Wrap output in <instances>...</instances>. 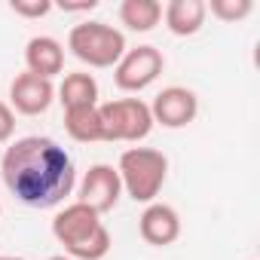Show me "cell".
Instances as JSON below:
<instances>
[{"mask_svg":"<svg viewBox=\"0 0 260 260\" xmlns=\"http://www.w3.org/2000/svg\"><path fill=\"white\" fill-rule=\"evenodd\" d=\"M13 135H16V110L7 101H0V144L13 141Z\"/></svg>","mask_w":260,"mask_h":260,"instance_id":"obj_18","label":"cell"},{"mask_svg":"<svg viewBox=\"0 0 260 260\" xmlns=\"http://www.w3.org/2000/svg\"><path fill=\"white\" fill-rule=\"evenodd\" d=\"M68 49L89 68H116L125 55V37L107 22H80L68 34Z\"/></svg>","mask_w":260,"mask_h":260,"instance_id":"obj_4","label":"cell"},{"mask_svg":"<svg viewBox=\"0 0 260 260\" xmlns=\"http://www.w3.org/2000/svg\"><path fill=\"white\" fill-rule=\"evenodd\" d=\"M205 10L214 19H220L226 25H236V22H242V19L251 16L254 4H251V0H211V4H205Z\"/></svg>","mask_w":260,"mask_h":260,"instance_id":"obj_16","label":"cell"},{"mask_svg":"<svg viewBox=\"0 0 260 260\" xmlns=\"http://www.w3.org/2000/svg\"><path fill=\"white\" fill-rule=\"evenodd\" d=\"M138 233L147 245H175L181 239V214L166 202H150L138 217Z\"/></svg>","mask_w":260,"mask_h":260,"instance_id":"obj_10","label":"cell"},{"mask_svg":"<svg viewBox=\"0 0 260 260\" xmlns=\"http://www.w3.org/2000/svg\"><path fill=\"white\" fill-rule=\"evenodd\" d=\"M162 19V4L159 0H122L119 4V22L135 31V34H147L159 25Z\"/></svg>","mask_w":260,"mask_h":260,"instance_id":"obj_14","label":"cell"},{"mask_svg":"<svg viewBox=\"0 0 260 260\" xmlns=\"http://www.w3.org/2000/svg\"><path fill=\"white\" fill-rule=\"evenodd\" d=\"M64 13H83V10H95V0H83V4H61Z\"/></svg>","mask_w":260,"mask_h":260,"instance_id":"obj_19","label":"cell"},{"mask_svg":"<svg viewBox=\"0 0 260 260\" xmlns=\"http://www.w3.org/2000/svg\"><path fill=\"white\" fill-rule=\"evenodd\" d=\"M52 236L58 239V245H64V254L71 260H104L113 245L107 226L101 223V214L83 202H71L52 217Z\"/></svg>","mask_w":260,"mask_h":260,"instance_id":"obj_2","label":"cell"},{"mask_svg":"<svg viewBox=\"0 0 260 260\" xmlns=\"http://www.w3.org/2000/svg\"><path fill=\"white\" fill-rule=\"evenodd\" d=\"M205 0H169L162 7V19H166V28L175 34V37H193L202 31L205 25Z\"/></svg>","mask_w":260,"mask_h":260,"instance_id":"obj_12","label":"cell"},{"mask_svg":"<svg viewBox=\"0 0 260 260\" xmlns=\"http://www.w3.org/2000/svg\"><path fill=\"white\" fill-rule=\"evenodd\" d=\"M55 101V86L52 80H43L37 74H19L10 86V107L16 113H25V116H37V113H46L49 104Z\"/></svg>","mask_w":260,"mask_h":260,"instance_id":"obj_9","label":"cell"},{"mask_svg":"<svg viewBox=\"0 0 260 260\" xmlns=\"http://www.w3.org/2000/svg\"><path fill=\"white\" fill-rule=\"evenodd\" d=\"M162 68H166V58L156 46H135V49H125V55L116 61L113 83L122 92H141L150 83H156Z\"/></svg>","mask_w":260,"mask_h":260,"instance_id":"obj_6","label":"cell"},{"mask_svg":"<svg viewBox=\"0 0 260 260\" xmlns=\"http://www.w3.org/2000/svg\"><path fill=\"white\" fill-rule=\"evenodd\" d=\"M196 113H199V98L187 86H169L150 104L153 125H162V128H184L196 119Z\"/></svg>","mask_w":260,"mask_h":260,"instance_id":"obj_8","label":"cell"},{"mask_svg":"<svg viewBox=\"0 0 260 260\" xmlns=\"http://www.w3.org/2000/svg\"><path fill=\"white\" fill-rule=\"evenodd\" d=\"M10 10L16 16H25V19H43L52 10V4H49V0H13Z\"/></svg>","mask_w":260,"mask_h":260,"instance_id":"obj_17","label":"cell"},{"mask_svg":"<svg viewBox=\"0 0 260 260\" xmlns=\"http://www.w3.org/2000/svg\"><path fill=\"white\" fill-rule=\"evenodd\" d=\"M101 116V141H128L138 144L153 132L150 104L141 98H116L98 104Z\"/></svg>","mask_w":260,"mask_h":260,"instance_id":"obj_5","label":"cell"},{"mask_svg":"<svg viewBox=\"0 0 260 260\" xmlns=\"http://www.w3.org/2000/svg\"><path fill=\"white\" fill-rule=\"evenodd\" d=\"M116 172H119V184H122L125 196L150 205V202H156V196L169 178V156L153 147H128V150H122Z\"/></svg>","mask_w":260,"mask_h":260,"instance_id":"obj_3","label":"cell"},{"mask_svg":"<svg viewBox=\"0 0 260 260\" xmlns=\"http://www.w3.org/2000/svg\"><path fill=\"white\" fill-rule=\"evenodd\" d=\"M7 190L28 208H55L77 187V166L71 153L43 135L19 138L0 159Z\"/></svg>","mask_w":260,"mask_h":260,"instance_id":"obj_1","label":"cell"},{"mask_svg":"<svg viewBox=\"0 0 260 260\" xmlns=\"http://www.w3.org/2000/svg\"><path fill=\"white\" fill-rule=\"evenodd\" d=\"M64 132H68L74 141H80V144L101 141V116H98V104L64 110Z\"/></svg>","mask_w":260,"mask_h":260,"instance_id":"obj_15","label":"cell"},{"mask_svg":"<svg viewBox=\"0 0 260 260\" xmlns=\"http://www.w3.org/2000/svg\"><path fill=\"white\" fill-rule=\"evenodd\" d=\"M58 101L64 104V110H74V107H92L98 104V83L92 74L86 71H77V74H68L61 80V86L55 89Z\"/></svg>","mask_w":260,"mask_h":260,"instance_id":"obj_13","label":"cell"},{"mask_svg":"<svg viewBox=\"0 0 260 260\" xmlns=\"http://www.w3.org/2000/svg\"><path fill=\"white\" fill-rule=\"evenodd\" d=\"M49 260H71L68 254H55V257H49Z\"/></svg>","mask_w":260,"mask_h":260,"instance_id":"obj_21","label":"cell"},{"mask_svg":"<svg viewBox=\"0 0 260 260\" xmlns=\"http://www.w3.org/2000/svg\"><path fill=\"white\" fill-rule=\"evenodd\" d=\"M25 64H28V74L52 80L64 71V46L55 37H46V34L31 37L28 46H25Z\"/></svg>","mask_w":260,"mask_h":260,"instance_id":"obj_11","label":"cell"},{"mask_svg":"<svg viewBox=\"0 0 260 260\" xmlns=\"http://www.w3.org/2000/svg\"><path fill=\"white\" fill-rule=\"evenodd\" d=\"M77 196H80L77 202L89 205V208L98 211V214L113 211L116 202H119V196H122L119 172H116L113 166H107V162L92 166V169L83 175V181H80V193H77Z\"/></svg>","mask_w":260,"mask_h":260,"instance_id":"obj_7","label":"cell"},{"mask_svg":"<svg viewBox=\"0 0 260 260\" xmlns=\"http://www.w3.org/2000/svg\"><path fill=\"white\" fill-rule=\"evenodd\" d=\"M0 211H4V205H0Z\"/></svg>","mask_w":260,"mask_h":260,"instance_id":"obj_22","label":"cell"},{"mask_svg":"<svg viewBox=\"0 0 260 260\" xmlns=\"http://www.w3.org/2000/svg\"><path fill=\"white\" fill-rule=\"evenodd\" d=\"M0 260H28V257H10V254H4Z\"/></svg>","mask_w":260,"mask_h":260,"instance_id":"obj_20","label":"cell"}]
</instances>
